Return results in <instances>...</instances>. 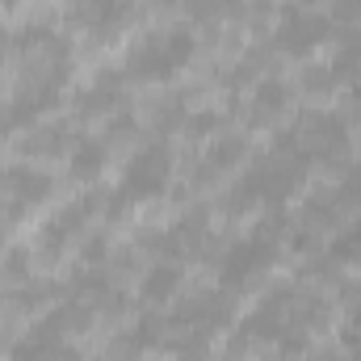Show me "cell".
<instances>
[{
  "label": "cell",
  "mask_w": 361,
  "mask_h": 361,
  "mask_svg": "<svg viewBox=\"0 0 361 361\" xmlns=\"http://www.w3.org/2000/svg\"><path fill=\"white\" fill-rule=\"evenodd\" d=\"M8 55H13V30H8V25H0V63H4Z\"/></svg>",
  "instance_id": "obj_18"
},
{
  "label": "cell",
  "mask_w": 361,
  "mask_h": 361,
  "mask_svg": "<svg viewBox=\"0 0 361 361\" xmlns=\"http://www.w3.org/2000/svg\"><path fill=\"white\" fill-rule=\"evenodd\" d=\"M328 17L324 13H307V8H286L281 21H277V47L294 59L311 55L324 38H328Z\"/></svg>",
  "instance_id": "obj_5"
},
{
  "label": "cell",
  "mask_w": 361,
  "mask_h": 361,
  "mask_svg": "<svg viewBox=\"0 0 361 361\" xmlns=\"http://www.w3.org/2000/svg\"><path fill=\"white\" fill-rule=\"evenodd\" d=\"M51 197V177L34 164H8L0 169V214L4 219H21L30 206Z\"/></svg>",
  "instance_id": "obj_4"
},
{
  "label": "cell",
  "mask_w": 361,
  "mask_h": 361,
  "mask_svg": "<svg viewBox=\"0 0 361 361\" xmlns=\"http://www.w3.org/2000/svg\"><path fill=\"white\" fill-rule=\"evenodd\" d=\"M89 206H92V202H68V206H63V210H59V214H55V219L42 227V235H38V248H42L47 257H59V252H63V244H68V240H72V235L85 227V219H89Z\"/></svg>",
  "instance_id": "obj_7"
},
{
  "label": "cell",
  "mask_w": 361,
  "mask_h": 361,
  "mask_svg": "<svg viewBox=\"0 0 361 361\" xmlns=\"http://www.w3.org/2000/svg\"><path fill=\"white\" fill-rule=\"evenodd\" d=\"M332 257H336L341 265H361V223H353L349 231H341V235L332 240Z\"/></svg>",
  "instance_id": "obj_13"
},
{
  "label": "cell",
  "mask_w": 361,
  "mask_h": 361,
  "mask_svg": "<svg viewBox=\"0 0 361 361\" xmlns=\"http://www.w3.org/2000/svg\"><path fill=\"white\" fill-rule=\"evenodd\" d=\"M63 4H68V8H76V4H80V0H63Z\"/></svg>",
  "instance_id": "obj_22"
},
{
  "label": "cell",
  "mask_w": 361,
  "mask_h": 361,
  "mask_svg": "<svg viewBox=\"0 0 361 361\" xmlns=\"http://www.w3.org/2000/svg\"><path fill=\"white\" fill-rule=\"evenodd\" d=\"M156 4H177V0H156Z\"/></svg>",
  "instance_id": "obj_23"
},
{
  "label": "cell",
  "mask_w": 361,
  "mask_h": 361,
  "mask_svg": "<svg viewBox=\"0 0 361 361\" xmlns=\"http://www.w3.org/2000/svg\"><path fill=\"white\" fill-rule=\"evenodd\" d=\"M290 105V89L277 80V76H265L257 92H252V109H257V118H273V114H281Z\"/></svg>",
  "instance_id": "obj_10"
},
{
  "label": "cell",
  "mask_w": 361,
  "mask_h": 361,
  "mask_svg": "<svg viewBox=\"0 0 361 361\" xmlns=\"http://www.w3.org/2000/svg\"><path fill=\"white\" fill-rule=\"evenodd\" d=\"M59 361H80V357H76V353H72V349H68V353H63V357H59Z\"/></svg>",
  "instance_id": "obj_21"
},
{
  "label": "cell",
  "mask_w": 361,
  "mask_h": 361,
  "mask_svg": "<svg viewBox=\"0 0 361 361\" xmlns=\"http://www.w3.org/2000/svg\"><path fill=\"white\" fill-rule=\"evenodd\" d=\"M118 92H122V72H101L97 85L80 97V105H85V109H105V105L118 101Z\"/></svg>",
  "instance_id": "obj_12"
},
{
  "label": "cell",
  "mask_w": 361,
  "mask_h": 361,
  "mask_svg": "<svg viewBox=\"0 0 361 361\" xmlns=\"http://www.w3.org/2000/svg\"><path fill=\"white\" fill-rule=\"evenodd\" d=\"M55 143H63V126H51V130H38V135L30 139V147H25V152H30V156H42V152L51 156V152H59Z\"/></svg>",
  "instance_id": "obj_14"
},
{
  "label": "cell",
  "mask_w": 361,
  "mask_h": 361,
  "mask_svg": "<svg viewBox=\"0 0 361 361\" xmlns=\"http://www.w3.org/2000/svg\"><path fill=\"white\" fill-rule=\"evenodd\" d=\"M336 17L341 21H361V0H341L336 4Z\"/></svg>",
  "instance_id": "obj_17"
},
{
  "label": "cell",
  "mask_w": 361,
  "mask_h": 361,
  "mask_svg": "<svg viewBox=\"0 0 361 361\" xmlns=\"http://www.w3.org/2000/svg\"><path fill=\"white\" fill-rule=\"evenodd\" d=\"M210 126H219V114H214V109H197V114L189 118V130H193V135H206Z\"/></svg>",
  "instance_id": "obj_16"
},
{
  "label": "cell",
  "mask_w": 361,
  "mask_h": 361,
  "mask_svg": "<svg viewBox=\"0 0 361 361\" xmlns=\"http://www.w3.org/2000/svg\"><path fill=\"white\" fill-rule=\"evenodd\" d=\"M130 8H135V0H80L72 8V21H80L92 38H114L126 25Z\"/></svg>",
  "instance_id": "obj_6"
},
{
  "label": "cell",
  "mask_w": 361,
  "mask_h": 361,
  "mask_svg": "<svg viewBox=\"0 0 361 361\" xmlns=\"http://www.w3.org/2000/svg\"><path fill=\"white\" fill-rule=\"evenodd\" d=\"M244 147H248V143H244L240 135H227V139H219V143L210 147V156H206V164H202V169H206V173H227L231 164H240V160H244Z\"/></svg>",
  "instance_id": "obj_11"
},
{
  "label": "cell",
  "mask_w": 361,
  "mask_h": 361,
  "mask_svg": "<svg viewBox=\"0 0 361 361\" xmlns=\"http://www.w3.org/2000/svg\"><path fill=\"white\" fill-rule=\"evenodd\" d=\"M105 164H109V152H105L101 139H76V143H72L68 169H72L76 180H97L101 173H105Z\"/></svg>",
  "instance_id": "obj_8"
},
{
  "label": "cell",
  "mask_w": 361,
  "mask_h": 361,
  "mask_svg": "<svg viewBox=\"0 0 361 361\" xmlns=\"http://www.w3.org/2000/svg\"><path fill=\"white\" fill-rule=\"evenodd\" d=\"M173 180V156L169 147H143L126 160L122 169V185H118V197L130 206V202H152L169 189Z\"/></svg>",
  "instance_id": "obj_2"
},
{
  "label": "cell",
  "mask_w": 361,
  "mask_h": 361,
  "mask_svg": "<svg viewBox=\"0 0 361 361\" xmlns=\"http://www.w3.org/2000/svg\"><path fill=\"white\" fill-rule=\"evenodd\" d=\"M177 290H180V265H173V261L152 265L143 286H139L143 302H169V298H177Z\"/></svg>",
  "instance_id": "obj_9"
},
{
  "label": "cell",
  "mask_w": 361,
  "mask_h": 361,
  "mask_svg": "<svg viewBox=\"0 0 361 361\" xmlns=\"http://www.w3.org/2000/svg\"><path fill=\"white\" fill-rule=\"evenodd\" d=\"M17 4H21V0H0V8H17Z\"/></svg>",
  "instance_id": "obj_20"
},
{
  "label": "cell",
  "mask_w": 361,
  "mask_h": 361,
  "mask_svg": "<svg viewBox=\"0 0 361 361\" xmlns=\"http://www.w3.org/2000/svg\"><path fill=\"white\" fill-rule=\"evenodd\" d=\"M193 51H197L193 30H185V25L152 30V34L135 38V47L126 51V76L130 80H173L193 59Z\"/></svg>",
  "instance_id": "obj_1"
},
{
  "label": "cell",
  "mask_w": 361,
  "mask_h": 361,
  "mask_svg": "<svg viewBox=\"0 0 361 361\" xmlns=\"http://www.w3.org/2000/svg\"><path fill=\"white\" fill-rule=\"evenodd\" d=\"M273 261H277V240H273L269 231H257V235L240 240L235 248H227V257H223V265H219V277H223L227 290H240V286H248L252 277H261Z\"/></svg>",
  "instance_id": "obj_3"
},
{
  "label": "cell",
  "mask_w": 361,
  "mask_h": 361,
  "mask_svg": "<svg viewBox=\"0 0 361 361\" xmlns=\"http://www.w3.org/2000/svg\"><path fill=\"white\" fill-rule=\"evenodd\" d=\"M349 92H353V97L361 101V76H353V80H349Z\"/></svg>",
  "instance_id": "obj_19"
},
{
  "label": "cell",
  "mask_w": 361,
  "mask_h": 361,
  "mask_svg": "<svg viewBox=\"0 0 361 361\" xmlns=\"http://www.w3.org/2000/svg\"><path fill=\"white\" fill-rule=\"evenodd\" d=\"M336 85V72L332 68H315V72H307V89L311 92H328Z\"/></svg>",
  "instance_id": "obj_15"
}]
</instances>
